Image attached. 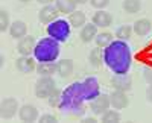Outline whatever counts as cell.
<instances>
[{
  "mask_svg": "<svg viewBox=\"0 0 152 123\" xmlns=\"http://www.w3.org/2000/svg\"><path fill=\"white\" fill-rule=\"evenodd\" d=\"M104 63L114 75L128 73L132 66V53L128 41L114 40L110 46H107L104 49Z\"/></svg>",
  "mask_w": 152,
  "mask_h": 123,
  "instance_id": "cell-1",
  "label": "cell"
},
{
  "mask_svg": "<svg viewBox=\"0 0 152 123\" xmlns=\"http://www.w3.org/2000/svg\"><path fill=\"white\" fill-rule=\"evenodd\" d=\"M85 97L82 94V88H81V82H73L72 85L62 91L61 96V103H59V109L62 113H67L76 117H81L85 114Z\"/></svg>",
  "mask_w": 152,
  "mask_h": 123,
  "instance_id": "cell-2",
  "label": "cell"
},
{
  "mask_svg": "<svg viewBox=\"0 0 152 123\" xmlns=\"http://www.w3.org/2000/svg\"><path fill=\"white\" fill-rule=\"evenodd\" d=\"M61 43L53 40L52 36L41 38L37 43L35 50H34V58L38 63H55L61 53Z\"/></svg>",
  "mask_w": 152,
  "mask_h": 123,
  "instance_id": "cell-3",
  "label": "cell"
},
{
  "mask_svg": "<svg viewBox=\"0 0 152 123\" xmlns=\"http://www.w3.org/2000/svg\"><path fill=\"white\" fill-rule=\"evenodd\" d=\"M47 35L52 36L53 40L59 41V43H64L69 40L70 32H72V26L70 23H67V20H55L52 23L47 24Z\"/></svg>",
  "mask_w": 152,
  "mask_h": 123,
  "instance_id": "cell-4",
  "label": "cell"
},
{
  "mask_svg": "<svg viewBox=\"0 0 152 123\" xmlns=\"http://www.w3.org/2000/svg\"><path fill=\"white\" fill-rule=\"evenodd\" d=\"M55 79L52 76H40L35 82V96L38 99H47L56 87H55Z\"/></svg>",
  "mask_w": 152,
  "mask_h": 123,
  "instance_id": "cell-5",
  "label": "cell"
},
{
  "mask_svg": "<svg viewBox=\"0 0 152 123\" xmlns=\"http://www.w3.org/2000/svg\"><path fill=\"white\" fill-rule=\"evenodd\" d=\"M81 88H82V94L85 97V100H88V102H91L94 97H97L100 94V85H99L97 78H94V76L85 78L81 82Z\"/></svg>",
  "mask_w": 152,
  "mask_h": 123,
  "instance_id": "cell-6",
  "label": "cell"
},
{
  "mask_svg": "<svg viewBox=\"0 0 152 123\" xmlns=\"http://www.w3.org/2000/svg\"><path fill=\"white\" fill-rule=\"evenodd\" d=\"M111 106V100H110V94H102L100 93L97 97H94V99L90 102V109L91 113L96 114V116H102L104 113H107L108 109Z\"/></svg>",
  "mask_w": 152,
  "mask_h": 123,
  "instance_id": "cell-7",
  "label": "cell"
},
{
  "mask_svg": "<svg viewBox=\"0 0 152 123\" xmlns=\"http://www.w3.org/2000/svg\"><path fill=\"white\" fill-rule=\"evenodd\" d=\"M111 87L119 91H131L132 90V76L129 73H123V75H114L111 78Z\"/></svg>",
  "mask_w": 152,
  "mask_h": 123,
  "instance_id": "cell-8",
  "label": "cell"
},
{
  "mask_svg": "<svg viewBox=\"0 0 152 123\" xmlns=\"http://www.w3.org/2000/svg\"><path fill=\"white\" fill-rule=\"evenodd\" d=\"M18 111V102L14 97H5L0 103V117L2 119H12Z\"/></svg>",
  "mask_w": 152,
  "mask_h": 123,
  "instance_id": "cell-9",
  "label": "cell"
},
{
  "mask_svg": "<svg viewBox=\"0 0 152 123\" xmlns=\"http://www.w3.org/2000/svg\"><path fill=\"white\" fill-rule=\"evenodd\" d=\"M58 14L59 11L56 6H52V5H44L40 12H38V20H40L43 24H49L55 20H58Z\"/></svg>",
  "mask_w": 152,
  "mask_h": 123,
  "instance_id": "cell-10",
  "label": "cell"
},
{
  "mask_svg": "<svg viewBox=\"0 0 152 123\" xmlns=\"http://www.w3.org/2000/svg\"><path fill=\"white\" fill-rule=\"evenodd\" d=\"M35 61H37V59L32 58L31 55H29V56L21 55V56H18L17 61H15V68H17L20 73H23V75H28V73H31V71H34V70L37 68Z\"/></svg>",
  "mask_w": 152,
  "mask_h": 123,
  "instance_id": "cell-11",
  "label": "cell"
},
{
  "mask_svg": "<svg viewBox=\"0 0 152 123\" xmlns=\"http://www.w3.org/2000/svg\"><path fill=\"white\" fill-rule=\"evenodd\" d=\"M35 46H37L35 38H34L32 35H26V36H23L21 40H18V44H17V52H18L20 55L29 56L31 53H34Z\"/></svg>",
  "mask_w": 152,
  "mask_h": 123,
  "instance_id": "cell-12",
  "label": "cell"
},
{
  "mask_svg": "<svg viewBox=\"0 0 152 123\" xmlns=\"http://www.w3.org/2000/svg\"><path fill=\"white\" fill-rule=\"evenodd\" d=\"M110 100H111V106L114 109H123L129 105V99L126 96L125 91H119V90H114L110 94Z\"/></svg>",
  "mask_w": 152,
  "mask_h": 123,
  "instance_id": "cell-13",
  "label": "cell"
},
{
  "mask_svg": "<svg viewBox=\"0 0 152 123\" xmlns=\"http://www.w3.org/2000/svg\"><path fill=\"white\" fill-rule=\"evenodd\" d=\"M18 117H20L21 122H35V120L40 119L37 106H34V105H31V103L23 105V106L18 109Z\"/></svg>",
  "mask_w": 152,
  "mask_h": 123,
  "instance_id": "cell-14",
  "label": "cell"
},
{
  "mask_svg": "<svg viewBox=\"0 0 152 123\" xmlns=\"http://www.w3.org/2000/svg\"><path fill=\"white\" fill-rule=\"evenodd\" d=\"M93 23L99 28H108L113 24V15L104 9H97V12L93 15Z\"/></svg>",
  "mask_w": 152,
  "mask_h": 123,
  "instance_id": "cell-15",
  "label": "cell"
},
{
  "mask_svg": "<svg viewBox=\"0 0 152 123\" xmlns=\"http://www.w3.org/2000/svg\"><path fill=\"white\" fill-rule=\"evenodd\" d=\"M28 33V26H26V23L21 21V20H17L11 24V28H9V35L12 36V38H15V40H21L23 36H26Z\"/></svg>",
  "mask_w": 152,
  "mask_h": 123,
  "instance_id": "cell-16",
  "label": "cell"
},
{
  "mask_svg": "<svg viewBox=\"0 0 152 123\" xmlns=\"http://www.w3.org/2000/svg\"><path fill=\"white\" fill-rule=\"evenodd\" d=\"M152 29V21L148 20V18H140V20H137L134 23V26H132V31L138 35V36H145L151 32Z\"/></svg>",
  "mask_w": 152,
  "mask_h": 123,
  "instance_id": "cell-17",
  "label": "cell"
},
{
  "mask_svg": "<svg viewBox=\"0 0 152 123\" xmlns=\"http://www.w3.org/2000/svg\"><path fill=\"white\" fill-rule=\"evenodd\" d=\"M56 73L61 78H69L73 73V61L72 59H61L56 63Z\"/></svg>",
  "mask_w": 152,
  "mask_h": 123,
  "instance_id": "cell-18",
  "label": "cell"
},
{
  "mask_svg": "<svg viewBox=\"0 0 152 123\" xmlns=\"http://www.w3.org/2000/svg\"><path fill=\"white\" fill-rule=\"evenodd\" d=\"M96 35H97V26L93 23H90V24H84V28L81 29V33H79V36H81V40H82V43H90L91 40H94L96 38Z\"/></svg>",
  "mask_w": 152,
  "mask_h": 123,
  "instance_id": "cell-19",
  "label": "cell"
},
{
  "mask_svg": "<svg viewBox=\"0 0 152 123\" xmlns=\"http://www.w3.org/2000/svg\"><path fill=\"white\" fill-rule=\"evenodd\" d=\"M69 23L72 28L79 29V28H84V24L87 23V17L82 11H75L72 14H69Z\"/></svg>",
  "mask_w": 152,
  "mask_h": 123,
  "instance_id": "cell-20",
  "label": "cell"
},
{
  "mask_svg": "<svg viewBox=\"0 0 152 123\" xmlns=\"http://www.w3.org/2000/svg\"><path fill=\"white\" fill-rule=\"evenodd\" d=\"M76 3L75 0H55V6L58 8L59 12L62 14H72L76 11Z\"/></svg>",
  "mask_w": 152,
  "mask_h": 123,
  "instance_id": "cell-21",
  "label": "cell"
},
{
  "mask_svg": "<svg viewBox=\"0 0 152 123\" xmlns=\"http://www.w3.org/2000/svg\"><path fill=\"white\" fill-rule=\"evenodd\" d=\"M35 70L40 76H52L56 73V63H38Z\"/></svg>",
  "mask_w": 152,
  "mask_h": 123,
  "instance_id": "cell-22",
  "label": "cell"
},
{
  "mask_svg": "<svg viewBox=\"0 0 152 123\" xmlns=\"http://www.w3.org/2000/svg\"><path fill=\"white\" fill-rule=\"evenodd\" d=\"M88 61H90V64L93 67H99L100 64L104 63V50H102V47H94L91 49V52L88 53Z\"/></svg>",
  "mask_w": 152,
  "mask_h": 123,
  "instance_id": "cell-23",
  "label": "cell"
},
{
  "mask_svg": "<svg viewBox=\"0 0 152 123\" xmlns=\"http://www.w3.org/2000/svg\"><path fill=\"white\" fill-rule=\"evenodd\" d=\"M122 8L128 14H135L142 9V0H123Z\"/></svg>",
  "mask_w": 152,
  "mask_h": 123,
  "instance_id": "cell-24",
  "label": "cell"
},
{
  "mask_svg": "<svg viewBox=\"0 0 152 123\" xmlns=\"http://www.w3.org/2000/svg\"><path fill=\"white\" fill-rule=\"evenodd\" d=\"M94 41H96V44H97L99 47H104V49H105L107 46H110V44L114 41V36H113V33H110V32H100V33L96 35Z\"/></svg>",
  "mask_w": 152,
  "mask_h": 123,
  "instance_id": "cell-25",
  "label": "cell"
},
{
  "mask_svg": "<svg viewBox=\"0 0 152 123\" xmlns=\"http://www.w3.org/2000/svg\"><path fill=\"white\" fill-rule=\"evenodd\" d=\"M131 33H132V26H131V24H123V26L117 28L116 38L122 40V41H128L131 38Z\"/></svg>",
  "mask_w": 152,
  "mask_h": 123,
  "instance_id": "cell-26",
  "label": "cell"
},
{
  "mask_svg": "<svg viewBox=\"0 0 152 123\" xmlns=\"http://www.w3.org/2000/svg\"><path fill=\"white\" fill-rule=\"evenodd\" d=\"M11 21H9V14L5 8L0 9V32H6L11 28Z\"/></svg>",
  "mask_w": 152,
  "mask_h": 123,
  "instance_id": "cell-27",
  "label": "cell"
},
{
  "mask_svg": "<svg viewBox=\"0 0 152 123\" xmlns=\"http://www.w3.org/2000/svg\"><path fill=\"white\" fill-rule=\"evenodd\" d=\"M61 96H62V91L55 88L52 93H50V96L47 97V103L49 106H52V108H58L59 103H61Z\"/></svg>",
  "mask_w": 152,
  "mask_h": 123,
  "instance_id": "cell-28",
  "label": "cell"
},
{
  "mask_svg": "<svg viewBox=\"0 0 152 123\" xmlns=\"http://www.w3.org/2000/svg\"><path fill=\"white\" fill-rule=\"evenodd\" d=\"M102 122H108V123H114V122H120V113L117 109H108L107 113H104L102 116Z\"/></svg>",
  "mask_w": 152,
  "mask_h": 123,
  "instance_id": "cell-29",
  "label": "cell"
},
{
  "mask_svg": "<svg viewBox=\"0 0 152 123\" xmlns=\"http://www.w3.org/2000/svg\"><path fill=\"white\" fill-rule=\"evenodd\" d=\"M90 3L96 9H105L110 5V0H90Z\"/></svg>",
  "mask_w": 152,
  "mask_h": 123,
  "instance_id": "cell-30",
  "label": "cell"
},
{
  "mask_svg": "<svg viewBox=\"0 0 152 123\" xmlns=\"http://www.w3.org/2000/svg\"><path fill=\"white\" fill-rule=\"evenodd\" d=\"M143 79L146 81V84H152V66L143 68Z\"/></svg>",
  "mask_w": 152,
  "mask_h": 123,
  "instance_id": "cell-31",
  "label": "cell"
},
{
  "mask_svg": "<svg viewBox=\"0 0 152 123\" xmlns=\"http://www.w3.org/2000/svg\"><path fill=\"white\" fill-rule=\"evenodd\" d=\"M40 122H44V123H53V122H56V117L52 116V114H43V116L40 117Z\"/></svg>",
  "mask_w": 152,
  "mask_h": 123,
  "instance_id": "cell-32",
  "label": "cell"
},
{
  "mask_svg": "<svg viewBox=\"0 0 152 123\" xmlns=\"http://www.w3.org/2000/svg\"><path fill=\"white\" fill-rule=\"evenodd\" d=\"M146 100L152 103V84H149V87L146 88Z\"/></svg>",
  "mask_w": 152,
  "mask_h": 123,
  "instance_id": "cell-33",
  "label": "cell"
},
{
  "mask_svg": "<svg viewBox=\"0 0 152 123\" xmlns=\"http://www.w3.org/2000/svg\"><path fill=\"white\" fill-rule=\"evenodd\" d=\"M37 2L38 3H40V5H50V3H52V2H55V0H37Z\"/></svg>",
  "mask_w": 152,
  "mask_h": 123,
  "instance_id": "cell-34",
  "label": "cell"
},
{
  "mask_svg": "<svg viewBox=\"0 0 152 123\" xmlns=\"http://www.w3.org/2000/svg\"><path fill=\"white\" fill-rule=\"evenodd\" d=\"M84 122H85V123H93V122H96V120L91 119V117H87V119H84Z\"/></svg>",
  "mask_w": 152,
  "mask_h": 123,
  "instance_id": "cell-35",
  "label": "cell"
},
{
  "mask_svg": "<svg viewBox=\"0 0 152 123\" xmlns=\"http://www.w3.org/2000/svg\"><path fill=\"white\" fill-rule=\"evenodd\" d=\"M5 64V55L2 53V55H0V66H3Z\"/></svg>",
  "mask_w": 152,
  "mask_h": 123,
  "instance_id": "cell-36",
  "label": "cell"
},
{
  "mask_svg": "<svg viewBox=\"0 0 152 123\" xmlns=\"http://www.w3.org/2000/svg\"><path fill=\"white\" fill-rule=\"evenodd\" d=\"M76 3H79V5H82V3H87V2H90V0H75Z\"/></svg>",
  "mask_w": 152,
  "mask_h": 123,
  "instance_id": "cell-37",
  "label": "cell"
},
{
  "mask_svg": "<svg viewBox=\"0 0 152 123\" xmlns=\"http://www.w3.org/2000/svg\"><path fill=\"white\" fill-rule=\"evenodd\" d=\"M20 2H23V3H26V2H31V0H20Z\"/></svg>",
  "mask_w": 152,
  "mask_h": 123,
  "instance_id": "cell-38",
  "label": "cell"
}]
</instances>
